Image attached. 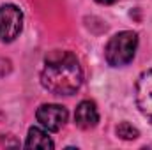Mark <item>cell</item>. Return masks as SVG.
<instances>
[{
    "mask_svg": "<svg viewBox=\"0 0 152 150\" xmlns=\"http://www.w3.org/2000/svg\"><path fill=\"white\" fill-rule=\"evenodd\" d=\"M42 87L57 95H73L83 83L80 60L71 51H51L44 58L41 73Z\"/></svg>",
    "mask_w": 152,
    "mask_h": 150,
    "instance_id": "cell-1",
    "label": "cell"
},
{
    "mask_svg": "<svg viewBox=\"0 0 152 150\" xmlns=\"http://www.w3.org/2000/svg\"><path fill=\"white\" fill-rule=\"evenodd\" d=\"M138 48V36L131 30L115 34L104 48V58L112 67H124L133 62Z\"/></svg>",
    "mask_w": 152,
    "mask_h": 150,
    "instance_id": "cell-2",
    "label": "cell"
},
{
    "mask_svg": "<svg viewBox=\"0 0 152 150\" xmlns=\"http://www.w3.org/2000/svg\"><path fill=\"white\" fill-rule=\"evenodd\" d=\"M23 28V12L12 4L0 5V41L12 42L21 34Z\"/></svg>",
    "mask_w": 152,
    "mask_h": 150,
    "instance_id": "cell-3",
    "label": "cell"
},
{
    "mask_svg": "<svg viewBox=\"0 0 152 150\" xmlns=\"http://www.w3.org/2000/svg\"><path fill=\"white\" fill-rule=\"evenodd\" d=\"M67 117H69L67 110L60 104H41L36 111L37 122L46 131H51V133L60 131L66 125Z\"/></svg>",
    "mask_w": 152,
    "mask_h": 150,
    "instance_id": "cell-4",
    "label": "cell"
},
{
    "mask_svg": "<svg viewBox=\"0 0 152 150\" xmlns=\"http://www.w3.org/2000/svg\"><path fill=\"white\" fill-rule=\"evenodd\" d=\"M134 97L142 115L152 122V69L143 71L138 76L134 85Z\"/></svg>",
    "mask_w": 152,
    "mask_h": 150,
    "instance_id": "cell-5",
    "label": "cell"
},
{
    "mask_svg": "<svg viewBox=\"0 0 152 150\" xmlns=\"http://www.w3.org/2000/svg\"><path fill=\"white\" fill-rule=\"evenodd\" d=\"M97 122H99V111H97L96 103H92V101H81L76 106L75 124L80 129H83V131L94 129L97 125Z\"/></svg>",
    "mask_w": 152,
    "mask_h": 150,
    "instance_id": "cell-6",
    "label": "cell"
},
{
    "mask_svg": "<svg viewBox=\"0 0 152 150\" xmlns=\"http://www.w3.org/2000/svg\"><path fill=\"white\" fill-rule=\"evenodd\" d=\"M28 149H53V141L48 136L46 131L39 129V127H30L28 129V136H27V143Z\"/></svg>",
    "mask_w": 152,
    "mask_h": 150,
    "instance_id": "cell-7",
    "label": "cell"
},
{
    "mask_svg": "<svg viewBox=\"0 0 152 150\" xmlns=\"http://www.w3.org/2000/svg\"><path fill=\"white\" fill-rule=\"evenodd\" d=\"M115 133H117V136H118V138H122V140H126V141L136 140V138L140 136L138 129H136V127H133L129 122H120V124L117 125Z\"/></svg>",
    "mask_w": 152,
    "mask_h": 150,
    "instance_id": "cell-8",
    "label": "cell"
},
{
    "mask_svg": "<svg viewBox=\"0 0 152 150\" xmlns=\"http://www.w3.org/2000/svg\"><path fill=\"white\" fill-rule=\"evenodd\" d=\"M97 4H103V5H110V4H115L117 0H96Z\"/></svg>",
    "mask_w": 152,
    "mask_h": 150,
    "instance_id": "cell-9",
    "label": "cell"
}]
</instances>
